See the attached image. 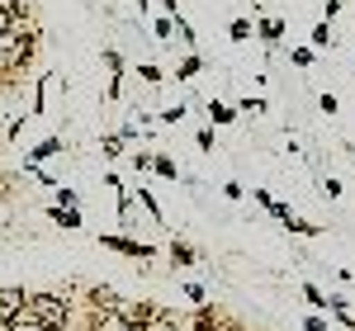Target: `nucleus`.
<instances>
[{
	"label": "nucleus",
	"instance_id": "1",
	"mask_svg": "<svg viewBox=\"0 0 355 331\" xmlns=\"http://www.w3.org/2000/svg\"><path fill=\"white\" fill-rule=\"evenodd\" d=\"M24 322H33L43 331H67L71 327V298H62V294H28Z\"/></svg>",
	"mask_w": 355,
	"mask_h": 331
},
{
	"label": "nucleus",
	"instance_id": "2",
	"mask_svg": "<svg viewBox=\"0 0 355 331\" xmlns=\"http://www.w3.org/2000/svg\"><path fill=\"white\" fill-rule=\"evenodd\" d=\"M28 57H33V38L28 33H19V28L0 33V71H24Z\"/></svg>",
	"mask_w": 355,
	"mask_h": 331
},
{
	"label": "nucleus",
	"instance_id": "3",
	"mask_svg": "<svg viewBox=\"0 0 355 331\" xmlns=\"http://www.w3.org/2000/svg\"><path fill=\"white\" fill-rule=\"evenodd\" d=\"M100 247L119 251V256H133V260H152V256H157V247H152V242H133V237H114V232H105V237H100Z\"/></svg>",
	"mask_w": 355,
	"mask_h": 331
},
{
	"label": "nucleus",
	"instance_id": "4",
	"mask_svg": "<svg viewBox=\"0 0 355 331\" xmlns=\"http://www.w3.org/2000/svg\"><path fill=\"white\" fill-rule=\"evenodd\" d=\"M24 303H28L24 289H0V327L19 322V317H24Z\"/></svg>",
	"mask_w": 355,
	"mask_h": 331
},
{
	"label": "nucleus",
	"instance_id": "5",
	"mask_svg": "<svg viewBox=\"0 0 355 331\" xmlns=\"http://www.w3.org/2000/svg\"><path fill=\"white\" fill-rule=\"evenodd\" d=\"M19 24H24V5L19 0H0V33H10Z\"/></svg>",
	"mask_w": 355,
	"mask_h": 331
},
{
	"label": "nucleus",
	"instance_id": "6",
	"mask_svg": "<svg viewBox=\"0 0 355 331\" xmlns=\"http://www.w3.org/2000/svg\"><path fill=\"white\" fill-rule=\"evenodd\" d=\"M57 152H62V138H43L38 147H28V156H24V161H28V166H43L48 156H57Z\"/></svg>",
	"mask_w": 355,
	"mask_h": 331
},
{
	"label": "nucleus",
	"instance_id": "7",
	"mask_svg": "<svg viewBox=\"0 0 355 331\" xmlns=\"http://www.w3.org/2000/svg\"><path fill=\"white\" fill-rule=\"evenodd\" d=\"M48 218H53L57 227H67V232H76V227H81V208H62V204H53Z\"/></svg>",
	"mask_w": 355,
	"mask_h": 331
},
{
	"label": "nucleus",
	"instance_id": "8",
	"mask_svg": "<svg viewBox=\"0 0 355 331\" xmlns=\"http://www.w3.org/2000/svg\"><path fill=\"white\" fill-rule=\"evenodd\" d=\"M166 256H171L175 265H199V251H194L190 242H180V237H175V242L166 247Z\"/></svg>",
	"mask_w": 355,
	"mask_h": 331
},
{
	"label": "nucleus",
	"instance_id": "9",
	"mask_svg": "<svg viewBox=\"0 0 355 331\" xmlns=\"http://www.w3.org/2000/svg\"><path fill=\"white\" fill-rule=\"evenodd\" d=\"M190 331H232L227 322H223L218 312H209V307H199V317H194V327Z\"/></svg>",
	"mask_w": 355,
	"mask_h": 331
},
{
	"label": "nucleus",
	"instance_id": "10",
	"mask_svg": "<svg viewBox=\"0 0 355 331\" xmlns=\"http://www.w3.org/2000/svg\"><path fill=\"white\" fill-rule=\"evenodd\" d=\"M204 114H209V118H214V123H237V109H232V105H223V100H209V105H204Z\"/></svg>",
	"mask_w": 355,
	"mask_h": 331
},
{
	"label": "nucleus",
	"instance_id": "11",
	"mask_svg": "<svg viewBox=\"0 0 355 331\" xmlns=\"http://www.w3.org/2000/svg\"><path fill=\"white\" fill-rule=\"evenodd\" d=\"M303 303L313 307V312H327V294H322L313 279H303Z\"/></svg>",
	"mask_w": 355,
	"mask_h": 331
},
{
	"label": "nucleus",
	"instance_id": "12",
	"mask_svg": "<svg viewBox=\"0 0 355 331\" xmlns=\"http://www.w3.org/2000/svg\"><path fill=\"white\" fill-rule=\"evenodd\" d=\"M147 331H185V327L175 322V312H166V307H157V312H152V322H147Z\"/></svg>",
	"mask_w": 355,
	"mask_h": 331
},
{
	"label": "nucleus",
	"instance_id": "13",
	"mask_svg": "<svg viewBox=\"0 0 355 331\" xmlns=\"http://www.w3.org/2000/svg\"><path fill=\"white\" fill-rule=\"evenodd\" d=\"M199 71H204V62H199V53L180 57V66H175V76H180V81H194V76H199Z\"/></svg>",
	"mask_w": 355,
	"mask_h": 331
},
{
	"label": "nucleus",
	"instance_id": "14",
	"mask_svg": "<svg viewBox=\"0 0 355 331\" xmlns=\"http://www.w3.org/2000/svg\"><path fill=\"white\" fill-rule=\"evenodd\" d=\"M256 33H261L266 43H279V38H284V19H261V24H256Z\"/></svg>",
	"mask_w": 355,
	"mask_h": 331
},
{
	"label": "nucleus",
	"instance_id": "15",
	"mask_svg": "<svg viewBox=\"0 0 355 331\" xmlns=\"http://www.w3.org/2000/svg\"><path fill=\"white\" fill-rule=\"evenodd\" d=\"M331 43H336V33H331V24H327V19H322V24L313 28V43H308V48L318 53V48H331Z\"/></svg>",
	"mask_w": 355,
	"mask_h": 331
},
{
	"label": "nucleus",
	"instance_id": "16",
	"mask_svg": "<svg viewBox=\"0 0 355 331\" xmlns=\"http://www.w3.org/2000/svg\"><path fill=\"white\" fill-rule=\"evenodd\" d=\"M100 152H105V156H110V161H119V156H123V152H128V147H123V133H110V138L100 142Z\"/></svg>",
	"mask_w": 355,
	"mask_h": 331
},
{
	"label": "nucleus",
	"instance_id": "17",
	"mask_svg": "<svg viewBox=\"0 0 355 331\" xmlns=\"http://www.w3.org/2000/svg\"><path fill=\"white\" fill-rule=\"evenodd\" d=\"M284 227H289L294 237H322V227H318V222H303V218H289Z\"/></svg>",
	"mask_w": 355,
	"mask_h": 331
},
{
	"label": "nucleus",
	"instance_id": "18",
	"mask_svg": "<svg viewBox=\"0 0 355 331\" xmlns=\"http://www.w3.org/2000/svg\"><path fill=\"white\" fill-rule=\"evenodd\" d=\"M251 33H256V28H251V19H232V24H227V38H232V43H246Z\"/></svg>",
	"mask_w": 355,
	"mask_h": 331
},
{
	"label": "nucleus",
	"instance_id": "19",
	"mask_svg": "<svg viewBox=\"0 0 355 331\" xmlns=\"http://www.w3.org/2000/svg\"><path fill=\"white\" fill-rule=\"evenodd\" d=\"M152 170H157L162 180H175V175H180V166L171 161V156H152Z\"/></svg>",
	"mask_w": 355,
	"mask_h": 331
},
{
	"label": "nucleus",
	"instance_id": "20",
	"mask_svg": "<svg viewBox=\"0 0 355 331\" xmlns=\"http://www.w3.org/2000/svg\"><path fill=\"white\" fill-rule=\"evenodd\" d=\"M137 204H142V208H147V213H152V218L162 222V204H157V199H152V190H147V185H137Z\"/></svg>",
	"mask_w": 355,
	"mask_h": 331
},
{
	"label": "nucleus",
	"instance_id": "21",
	"mask_svg": "<svg viewBox=\"0 0 355 331\" xmlns=\"http://www.w3.org/2000/svg\"><path fill=\"white\" fill-rule=\"evenodd\" d=\"M137 76H142L147 85H162V76H166V71H162V66H152V62H142V66H137Z\"/></svg>",
	"mask_w": 355,
	"mask_h": 331
},
{
	"label": "nucleus",
	"instance_id": "22",
	"mask_svg": "<svg viewBox=\"0 0 355 331\" xmlns=\"http://www.w3.org/2000/svg\"><path fill=\"white\" fill-rule=\"evenodd\" d=\"M237 114H266V100L261 95H246L242 105H237Z\"/></svg>",
	"mask_w": 355,
	"mask_h": 331
},
{
	"label": "nucleus",
	"instance_id": "23",
	"mask_svg": "<svg viewBox=\"0 0 355 331\" xmlns=\"http://www.w3.org/2000/svg\"><path fill=\"white\" fill-rule=\"evenodd\" d=\"M289 57H294V66H299V71H308V66H313V57H318V53H313V48H294Z\"/></svg>",
	"mask_w": 355,
	"mask_h": 331
},
{
	"label": "nucleus",
	"instance_id": "24",
	"mask_svg": "<svg viewBox=\"0 0 355 331\" xmlns=\"http://www.w3.org/2000/svg\"><path fill=\"white\" fill-rule=\"evenodd\" d=\"M194 147H199V152H214V147H218V142H214V128H199V133H194Z\"/></svg>",
	"mask_w": 355,
	"mask_h": 331
},
{
	"label": "nucleus",
	"instance_id": "25",
	"mask_svg": "<svg viewBox=\"0 0 355 331\" xmlns=\"http://www.w3.org/2000/svg\"><path fill=\"white\" fill-rule=\"evenodd\" d=\"M157 118H162V123H180V118H185V105H171V109H162Z\"/></svg>",
	"mask_w": 355,
	"mask_h": 331
},
{
	"label": "nucleus",
	"instance_id": "26",
	"mask_svg": "<svg viewBox=\"0 0 355 331\" xmlns=\"http://www.w3.org/2000/svg\"><path fill=\"white\" fill-rule=\"evenodd\" d=\"M57 204H62V208H76V190H67V185H57Z\"/></svg>",
	"mask_w": 355,
	"mask_h": 331
},
{
	"label": "nucleus",
	"instance_id": "27",
	"mask_svg": "<svg viewBox=\"0 0 355 331\" xmlns=\"http://www.w3.org/2000/svg\"><path fill=\"white\" fill-rule=\"evenodd\" d=\"M185 298H190L194 307H204V284H185Z\"/></svg>",
	"mask_w": 355,
	"mask_h": 331
},
{
	"label": "nucleus",
	"instance_id": "28",
	"mask_svg": "<svg viewBox=\"0 0 355 331\" xmlns=\"http://www.w3.org/2000/svg\"><path fill=\"white\" fill-rule=\"evenodd\" d=\"M318 109H322V114H336V109H341V100H336V95H331V90H327V95L318 100Z\"/></svg>",
	"mask_w": 355,
	"mask_h": 331
},
{
	"label": "nucleus",
	"instance_id": "29",
	"mask_svg": "<svg viewBox=\"0 0 355 331\" xmlns=\"http://www.w3.org/2000/svg\"><path fill=\"white\" fill-rule=\"evenodd\" d=\"M133 170H152V152H137V156H133Z\"/></svg>",
	"mask_w": 355,
	"mask_h": 331
},
{
	"label": "nucleus",
	"instance_id": "30",
	"mask_svg": "<svg viewBox=\"0 0 355 331\" xmlns=\"http://www.w3.org/2000/svg\"><path fill=\"white\" fill-rule=\"evenodd\" d=\"M322 190H327L331 199H341V190H346V185H341V180H336V175H327V185H322Z\"/></svg>",
	"mask_w": 355,
	"mask_h": 331
},
{
	"label": "nucleus",
	"instance_id": "31",
	"mask_svg": "<svg viewBox=\"0 0 355 331\" xmlns=\"http://www.w3.org/2000/svg\"><path fill=\"white\" fill-rule=\"evenodd\" d=\"M303 331H331V327H327V322H322V317H318V312H313V317L303 322Z\"/></svg>",
	"mask_w": 355,
	"mask_h": 331
},
{
	"label": "nucleus",
	"instance_id": "32",
	"mask_svg": "<svg viewBox=\"0 0 355 331\" xmlns=\"http://www.w3.org/2000/svg\"><path fill=\"white\" fill-rule=\"evenodd\" d=\"M0 331H43V327H33V322H24V317H19V322H10V327H0Z\"/></svg>",
	"mask_w": 355,
	"mask_h": 331
},
{
	"label": "nucleus",
	"instance_id": "33",
	"mask_svg": "<svg viewBox=\"0 0 355 331\" xmlns=\"http://www.w3.org/2000/svg\"><path fill=\"white\" fill-rule=\"evenodd\" d=\"M67 331H85V327H67Z\"/></svg>",
	"mask_w": 355,
	"mask_h": 331
}]
</instances>
